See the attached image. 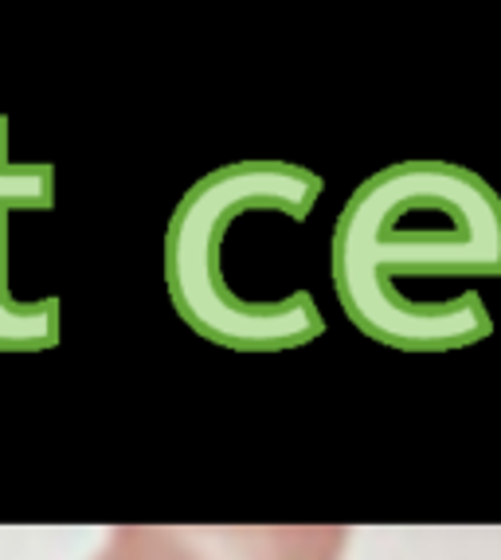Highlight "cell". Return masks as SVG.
<instances>
[{
  "mask_svg": "<svg viewBox=\"0 0 501 560\" xmlns=\"http://www.w3.org/2000/svg\"><path fill=\"white\" fill-rule=\"evenodd\" d=\"M325 177L290 161H232L188 185L165 228V290L177 318L208 346L232 353H287L314 346L325 314L310 290L287 299H243L228 275V228L279 212L302 224Z\"/></svg>",
  "mask_w": 501,
  "mask_h": 560,
  "instance_id": "cell-2",
  "label": "cell"
},
{
  "mask_svg": "<svg viewBox=\"0 0 501 560\" xmlns=\"http://www.w3.org/2000/svg\"><path fill=\"white\" fill-rule=\"evenodd\" d=\"M345 318L396 353H455L493 334L486 302H416L419 279H501V197L455 161H396L353 188L329 240Z\"/></svg>",
  "mask_w": 501,
  "mask_h": 560,
  "instance_id": "cell-1",
  "label": "cell"
},
{
  "mask_svg": "<svg viewBox=\"0 0 501 560\" xmlns=\"http://www.w3.org/2000/svg\"><path fill=\"white\" fill-rule=\"evenodd\" d=\"M9 114H0V353H47L59 346V299H20L12 287L9 220L12 212H51L56 165L12 161Z\"/></svg>",
  "mask_w": 501,
  "mask_h": 560,
  "instance_id": "cell-4",
  "label": "cell"
},
{
  "mask_svg": "<svg viewBox=\"0 0 501 560\" xmlns=\"http://www.w3.org/2000/svg\"><path fill=\"white\" fill-rule=\"evenodd\" d=\"M345 525H118L98 560H341Z\"/></svg>",
  "mask_w": 501,
  "mask_h": 560,
  "instance_id": "cell-3",
  "label": "cell"
}]
</instances>
